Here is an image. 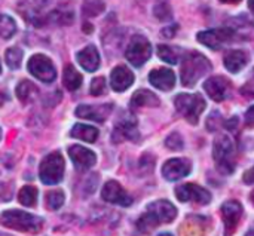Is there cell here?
<instances>
[{"instance_id":"45","label":"cell","mask_w":254,"mask_h":236,"mask_svg":"<svg viewBox=\"0 0 254 236\" xmlns=\"http://www.w3.org/2000/svg\"><path fill=\"white\" fill-rule=\"evenodd\" d=\"M0 73H1V64H0Z\"/></svg>"},{"instance_id":"35","label":"cell","mask_w":254,"mask_h":236,"mask_svg":"<svg viewBox=\"0 0 254 236\" xmlns=\"http://www.w3.org/2000/svg\"><path fill=\"white\" fill-rule=\"evenodd\" d=\"M246 123L247 126H254V106L246 112Z\"/></svg>"},{"instance_id":"27","label":"cell","mask_w":254,"mask_h":236,"mask_svg":"<svg viewBox=\"0 0 254 236\" xmlns=\"http://www.w3.org/2000/svg\"><path fill=\"white\" fill-rule=\"evenodd\" d=\"M18 201L24 207H34L37 201V189L33 186H24L18 193Z\"/></svg>"},{"instance_id":"24","label":"cell","mask_w":254,"mask_h":236,"mask_svg":"<svg viewBox=\"0 0 254 236\" xmlns=\"http://www.w3.org/2000/svg\"><path fill=\"white\" fill-rule=\"evenodd\" d=\"M83 77L82 74L71 65H65L64 71H63V85L68 89V91H77L82 86Z\"/></svg>"},{"instance_id":"21","label":"cell","mask_w":254,"mask_h":236,"mask_svg":"<svg viewBox=\"0 0 254 236\" xmlns=\"http://www.w3.org/2000/svg\"><path fill=\"white\" fill-rule=\"evenodd\" d=\"M225 67L228 71L231 73H240L249 62V55L241 51V49H234V51H229L226 55H225Z\"/></svg>"},{"instance_id":"39","label":"cell","mask_w":254,"mask_h":236,"mask_svg":"<svg viewBox=\"0 0 254 236\" xmlns=\"http://www.w3.org/2000/svg\"><path fill=\"white\" fill-rule=\"evenodd\" d=\"M249 7H250L252 13L254 15V0H249Z\"/></svg>"},{"instance_id":"30","label":"cell","mask_w":254,"mask_h":236,"mask_svg":"<svg viewBox=\"0 0 254 236\" xmlns=\"http://www.w3.org/2000/svg\"><path fill=\"white\" fill-rule=\"evenodd\" d=\"M65 201V195L63 190H52L46 195V207L52 211L60 210L64 205Z\"/></svg>"},{"instance_id":"18","label":"cell","mask_w":254,"mask_h":236,"mask_svg":"<svg viewBox=\"0 0 254 236\" xmlns=\"http://www.w3.org/2000/svg\"><path fill=\"white\" fill-rule=\"evenodd\" d=\"M134 83V73L127 65H118L110 73V86L116 92L127 91Z\"/></svg>"},{"instance_id":"11","label":"cell","mask_w":254,"mask_h":236,"mask_svg":"<svg viewBox=\"0 0 254 236\" xmlns=\"http://www.w3.org/2000/svg\"><path fill=\"white\" fill-rule=\"evenodd\" d=\"M204 89L213 101L220 103V101H225L231 95L232 85L225 76H213V77H208V80H205Z\"/></svg>"},{"instance_id":"7","label":"cell","mask_w":254,"mask_h":236,"mask_svg":"<svg viewBox=\"0 0 254 236\" xmlns=\"http://www.w3.org/2000/svg\"><path fill=\"white\" fill-rule=\"evenodd\" d=\"M27 68L40 82L51 83L57 79V70H55L54 62L43 54L33 55L27 62Z\"/></svg>"},{"instance_id":"38","label":"cell","mask_w":254,"mask_h":236,"mask_svg":"<svg viewBox=\"0 0 254 236\" xmlns=\"http://www.w3.org/2000/svg\"><path fill=\"white\" fill-rule=\"evenodd\" d=\"M6 100H7V97H6L4 94H1V92H0V107L4 104V101H6Z\"/></svg>"},{"instance_id":"10","label":"cell","mask_w":254,"mask_h":236,"mask_svg":"<svg viewBox=\"0 0 254 236\" xmlns=\"http://www.w3.org/2000/svg\"><path fill=\"white\" fill-rule=\"evenodd\" d=\"M101 198H103V201H106L109 204H115V205H121V207H129V205H132V198L115 180H110V181H107L103 186Z\"/></svg>"},{"instance_id":"13","label":"cell","mask_w":254,"mask_h":236,"mask_svg":"<svg viewBox=\"0 0 254 236\" xmlns=\"http://www.w3.org/2000/svg\"><path fill=\"white\" fill-rule=\"evenodd\" d=\"M146 213H149L158 225L171 223L177 217V208L170 201H165V199L149 204Z\"/></svg>"},{"instance_id":"1","label":"cell","mask_w":254,"mask_h":236,"mask_svg":"<svg viewBox=\"0 0 254 236\" xmlns=\"http://www.w3.org/2000/svg\"><path fill=\"white\" fill-rule=\"evenodd\" d=\"M211 71V62L199 52H189L185 55L182 62V83L188 88L195 86V83Z\"/></svg>"},{"instance_id":"12","label":"cell","mask_w":254,"mask_h":236,"mask_svg":"<svg viewBox=\"0 0 254 236\" xmlns=\"http://www.w3.org/2000/svg\"><path fill=\"white\" fill-rule=\"evenodd\" d=\"M192 164L189 159L185 158H174L164 164L162 167V176L168 181H177L180 178H185L190 174Z\"/></svg>"},{"instance_id":"33","label":"cell","mask_w":254,"mask_h":236,"mask_svg":"<svg viewBox=\"0 0 254 236\" xmlns=\"http://www.w3.org/2000/svg\"><path fill=\"white\" fill-rule=\"evenodd\" d=\"M165 146H167L170 150L177 152V150H182V149H183L185 141H183V138H182V135H180L179 132H173V134H170V135L167 137Z\"/></svg>"},{"instance_id":"29","label":"cell","mask_w":254,"mask_h":236,"mask_svg":"<svg viewBox=\"0 0 254 236\" xmlns=\"http://www.w3.org/2000/svg\"><path fill=\"white\" fill-rule=\"evenodd\" d=\"M16 33V22L9 15H0V36L10 39Z\"/></svg>"},{"instance_id":"15","label":"cell","mask_w":254,"mask_h":236,"mask_svg":"<svg viewBox=\"0 0 254 236\" xmlns=\"http://www.w3.org/2000/svg\"><path fill=\"white\" fill-rule=\"evenodd\" d=\"M68 156H70L71 162L74 164L76 170H79V171L89 170L97 162L95 153L83 146H79V144H74L68 149Z\"/></svg>"},{"instance_id":"36","label":"cell","mask_w":254,"mask_h":236,"mask_svg":"<svg viewBox=\"0 0 254 236\" xmlns=\"http://www.w3.org/2000/svg\"><path fill=\"white\" fill-rule=\"evenodd\" d=\"M243 180H244L246 184H254V167L253 168H250V170L243 176Z\"/></svg>"},{"instance_id":"3","label":"cell","mask_w":254,"mask_h":236,"mask_svg":"<svg viewBox=\"0 0 254 236\" xmlns=\"http://www.w3.org/2000/svg\"><path fill=\"white\" fill-rule=\"evenodd\" d=\"M0 225L18 232L36 234L43 226V219L21 210H7L0 216Z\"/></svg>"},{"instance_id":"4","label":"cell","mask_w":254,"mask_h":236,"mask_svg":"<svg viewBox=\"0 0 254 236\" xmlns=\"http://www.w3.org/2000/svg\"><path fill=\"white\" fill-rule=\"evenodd\" d=\"M174 106L177 112L192 125H196L199 116L204 113L207 103L201 94H179L174 98Z\"/></svg>"},{"instance_id":"31","label":"cell","mask_w":254,"mask_h":236,"mask_svg":"<svg viewBox=\"0 0 254 236\" xmlns=\"http://www.w3.org/2000/svg\"><path fill=\"white\" fill-rule=\"evenodd\" d=\"M158 57L162 61H165L168 64H173V65L179 62V52L174 48L168 46V45H159L158 46Z\"/></svg>"},{"instance_id":"25","label":"cell","mask_w":254,"mask_h":236,"mask_svg":"<svg viewBox=\"0 0 254 236\" xmlns=\"http://www.w3.org/2000/svg\"><path fill=\"white\" fill-rule=\"evenodd\" d=\"M37 92H39L37 88L30 80H21L18 83V86H16V97L22 103H31V101H34Z\"/></svg>"},{"instance_id":"2","label":"cell","mask_w":254,"mask_h":236,"mask_svg":"<svg viewBox=\"0 0 254 236\" xmlns=\"http://www.w3.org/2000/svg\"><path fill=\"white\" fill-rule=\"evenodd\" d=\"M213 158L219 173L229 176L235 171L237 158H235V144L229 135H219L214 141Z\"/></svg>"},{"instance_id":"16","label":"cell","mask_w":254,"mask_h":236,"mask_svg":"<svg viewBox=\"0 0 254 236\" xmlns=\"http://www.w3.org/2000/svg\"><path fill=\"white\" fill-rule=\"evenodd\" d=\"M243 205L238 201H228L222 205V216L226 228V235H231L235 232L241 217H243Z\"/></svg>"},{"instance_id":"14","label":"cell","mask_w":254,"mask_h":236,"mask_svg":"<svg viewBox=\"0 0 254 236\" xmlns=\"http://www.w3.org/2000/svg\"><path fill=\"white\" fill-rule=\"evenodd\" d=\"M113 106L112 104H80L76 107V116L80 119H86V120H94V122H100L103 123L110 112H112Z\"/></svg>"},{"instance_id":"37","label":"cell","mask_w":254,"mask_h":236,"mask_svg":"<svg viewBox=\"0 0 254 236\" xmlns=\"http://www.w3.org/2000/svg\"><path fill=\"white\" fill-rule=\"evenodd\" d=\"M176 30H177V25H173V27H170V28H164V30H162V34L167 36V37H171V36L176 34Z\"/></svg>"},{"instance_id":"34","label":"cell","mask_w":254,"mask_h":236,"mask_svg":"<svg viewBox=\"0 0 254 236\" xmlns=\"http://www.w3.org/2000/svg\"><path fill=\"white\" fill-rule=\"evenodd\" d=\"M106 79L104 77H95V79H92V82H91V88H89V92H91V95H94V97H100V95H103L104 92H106Z\"/></svg>"},{"instance_id":"17","label":"cell","mask_w":254,"mask_h":236,"mask_svg":"<svg viewBox=\"0 0 254 236\" xmlns=\"http://www.w3.org/2000/svg\"><path fill=\"white\" fill-rule=\"evenodd\" d=\"M113 140L116 143L124 141V140H138V129H137V120L131 116L127 115L121 120H118L115 131H113Z\"/></svg>"},{"instance_id":"41","label":"cell","mask_w":254,"mask_h":236,"mask_svg":"<svg viewBox=\"0 0 254 236\" xmlns=\"http://www.w3.org/2000/svg\"><path fill=\"white\" fill-rule=\"evenodd\" d=\"M246 236H254V228H253V229H250V231L247 232V235H246Z\"/></svg>"},{"instance_id":"6","label":"cell","mask_w":254,"mask_h":236,"mask_svg":"<svg viewBox=\"0 0 254 236\" xmlns=\"http://www.w3.org/2000/svg\"><path fill=\"white\" fill-rule=\"evenodd\" d=\"M150 55H152L150 42L144 36H140V34L132 36L125 51V57L128 62H131L134 67H141L144 62H147Z\"/></svg>"},{"instance_id":"28","label":"cell","mask_w":254,"mask_h":236,"mask_svg":"<svg viewBox=\"0 0 254 236\" xmlns=\"http://www.w3.org/2000/svg\"><path fill=\"white\" fill-rule=\"evenodd\" d=\"M103 10H104V1L103 0H85L82 4V13L86 18L97 16Z\"/></svg>"},{"instance_id":"9","label":"cell","mask_w":254,"mask_h":236,"mask_svg":"<svg viewBox=\"0 0 254 236\" xmlns=\"http://www.w3.org/2000/svg\"><path fill=\"white\" fill-rule=\"evenodd\" d=\"M232 37H234L232 28H213V30H205L196 34L198 42L211 49L223 48L226 43L232 40Z\"/></svg>"},{"instance_id":"20","label":"cell","mask_w":254,"mask_h":236,"mask_svg":"<svg viewBox=\"0 0 254 236\" xmlns=\"http://www.w3.org/2000/svg\"><path fill=\"white\" fill-rule=\"evenodd\" d=\"M76 59L80 64V67H83V70L91 71V73L98 70L100 67V54L94 45H88L86 48L79 51L76 55Z\"/></svg>"},{"instance_id":"8","label":"cell","mask_w":254,"mask_h":236,"mask_svg":"<svg viewBox=\"0 0 254 236\" xmlns=\"http://www.w3.org/2000/svg\"><path fill=\"white\" fill-rule=\"evenodd\" d=\"M176 196L180 202H195L199 205H207L211 202V193L204 187L192 183L179 186L176 189Z\"/></svg>"},{"instance_id":"32","label":"cell","mask_w":254,"mask_h":236,"mask_svg":"<svg viewBox=\"0 0 254 236\" xmlns=\"http://www.w3.org/2000/svg\"><path fill=\"white\" fill-rule=\"evenodd\" d=\"M155 15L158 19L161 21H168L173 18V12H171V7L167 1H161L155 6Z\"/></svg>"},{"instance_id":"5","label":"cell","mask_w":254,"mask_h":236,"mask_svg":"<svg viewBox=\"0 0 254 236\" xmlns=\"http://www.w3.org/2000/svg\"><path fill=\"white\" fill-rule=\"evenodd\" d=\"M64 171H65L64 158L61 156L60 152H52L42 161L39 168V177L43 184L54 186L63 180Z\"/></svg>"},{"instance_id":"44","label":"cell","mask_w":254,"mask_h":236,"mask_svg":"<svg viewBox=\"0 0 254 236\" xmlns=\"http://www.w3.org/2000/svg\"><path fill=\"white\" fill-rule=\"evenodd\" d=\"M0 138H1V129H0Z\"/></svg>"},{"instance_id":"42","label":"cell","mask_w":254,"mask_h":236,"mask_svg":"<svg viewBox=\"0 0 254 236\" xmlns=\"http://www.w3.org/2000/svg\"><path fill=\"white\" fill-rule=\"evenodd\" d=\"M250 199H252V202H253V205H254V190L252 192V195H250Z\"/></svg>"},{"instance_id":"26","label":"cell","mask_w":254,"mask_h":236,"mask_svg":"<svg viewBox=\"0 0 254 236\" xmlns=\"http://www.w3.org/2000/svg\"><path fill=\"white\" fill-rule=\"evenodd\" d=\"M22 57H24V52H22L19 48L12 46V48H9V49L6 51V54H4V61H6V64H7L9 68L16 70V68L21 67Z\"/></svg>"},{"instance_id":"23","label":"cell","mask_w":254,"mask_h":236,"mask_svg":"<svg viewBox=\"0 0 254 236\" xmlns=\"http://www.w3.org/2000/svg\"><path fill=\"white\" fill-rule=\"evenodd\" d=\"M70 135L73 138H77V140H82V141H86V143H95L97 138H98V129L95 126H91V125L76 123L71 128Z\"/></svg>"},{"instance_id":"40","label":"cell","mask_w":254,"mask_h":236,"mask_svg":"<svg viewBox=\"0 0 254 236\" xmlns=\"http://www.w3.org/2000/svg\"><path fill=\"white\" fill-rule=\"evenodd\" d=\"M222 3H238V1H241V0H220Z\"/></svg>"},{"instance_id":"22","label":"cell","mask_w":254,"mask_h":236,"mask_svg":"<svg viewBox=\"0 0 254 236\" xmlns=\"http://www.w3.org/2000/svg\"><path fill=\"white\" fill-rule=\"evenodd\" d=\"M161 104L159 98L156 94H153L152 91L147 89H140L137 92H134L129 106L132 109H138V107H158Z\"/></svg>"},{"instance_id":"19","label":"cell","mask_w":254,"mask_h":236,"mask_svg":"<svg viewBox=\"0 0 254 236\" xmlns=\"http://www.w3.org/2000/svg\"><path fill=\"white\" fill-rule=\"evenodd\" d=\"M149 82L152 86L161 91H171L176 85V74L170 68H155L149 74Z\"/></svg>"},{"instance_id":"43","label":"cell","mask_w":254,"mask_h":236,"mask_svg":"<svg viewBox=\"0 0 254 236\" xmlns=\"http://www.w3.org/2000/svg\"><path fill=\"white\" fill-rule=\"evenodd\" d=\"M158 236H173L171 234H161V235H158Z\"/></svg>"}]
</instances>
